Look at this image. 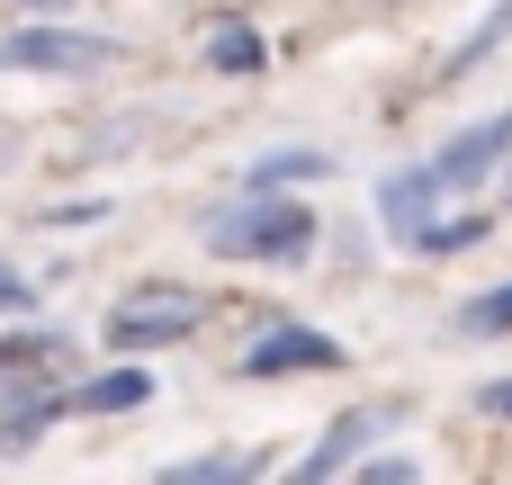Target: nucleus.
I'll use <instances>...</instances> for the list:
<instances>
[{
	"label": "nucleus",
	"instance_id": "obj_1",
	"mask_svg": "<svg viewBox=\"0 0 512 485\" xmlns=\"http://www.w3.org/2000/svg\"><path fill=\"white\" fill-rule=\"evenodd\" d=\"M198 234H207V252H225V261L297 270V261L315 252V207H306V198H234V207H216Z\"/></svg>",
	"mask_w": 512,
	"mask_h": 485
},
{
	"label": "nucleus",
	"instance_id": "obj_2",
	"mask_svg": "<svg viewBox=\"0 0 512 485\" xmlns=\"http://www.w3.org/2000/svg\"><path fill=\"white\" fill-rule=\"evenodd\" d=\"M198 315H207V297L198 288H180V279H153V288H126L117 306H108V342L135 360V351H162V342H189L198 333Z\"/></svg>",
	"mask_w": 512,
	"mask_h": 485
},
{
	"label": "nucleus",
	"instance_id": "obj_3",
	"mask_svg": "<svg viewBox=\"0 0 512 485\" xmlns=\"http://www.w3.org/2000/svg\"><path fill=\"white\" fill-rule=\"evenodd\" d=\"M117 45L108 36H81V27H18V36H0V72H54V81H81V72H99Z\"/></svg>",
	"mask_w": 512,
	"mask_h": 485
},
{
	"label": "nucleus",
	"instance_id": "obj_4",
	"mask_svg": "<svg viewBox=\"0 0 512 485\" xmlns=\"http://www.w3.org/2000/svg\"><path fill=\"white\" fill-rule=\"evenodd\" d=\"M504 162H512V108L459 126V135L432 153V180H441V189H468V180H486V171H504Z\"/></svg>",
	"mask_w": 512,
	"mask_h": 485
},
{
	"label": "nucleus",
	"instance_id": "obj_5",
	"mask_svg": "<svg viewBox=\"0 0 512 485\" xmlns=\"http://www.w3.org/2000/svg\"><path fill=\"white\" fill-rule=\"evenodd\" d=\"M315 378V369H342V342L333 333H315V324H279V333H261L252 351H243V378Z\"/></svg>",
	"mask_w": 512,
	"mask_h": 485
},
{
	"label": "nucleus",
	"instance_id": "obj_6",
	"mask_svg": "<svg viewBox=\"0 0 512 485\" xmlns=\"http://www.w3.org/2000/svg\"><path fill=\"white\" fill-rule=\"evenodd\" d=\"M306 180H333V153H315V144H279V153H261V162L243 171V198H297Z\"/></svg>",
	"mask_w": 512,
	"mask_h": 485
},
{
	"label": "nucleus",
	"instance_id": "obj_7",
	"mask_svg": "<svg viewBox=\"0 0 512 485\" xmlns=\"http://www.w3.org/2000/svg\"><path fill=\"white\" fill-rule=\"evenodd\" d=\"M396 414H405V405H378V414L360 405V414H342V423L315 441V459H306V485H333V468H351V459H360V450H369V441H378Z\"/></svg>",
	"mask_w": 512,
	"mask_h": 485
},
{
	"label": "nucleus",
	"instance_id": "obj_8",
	"mask_svg": "<svg viewBox=\"0 0 512 485\" xmlns=\"http://www.w3.org/2000/svg\"><path fill=\"white\" fill-rule=\"evenodd\" d=\"M441 198H450V189L432 180V162H414V171H396V180L378 189V216H387V225H396V234L414 243V234L432 225V207H441Z\"/></svg>",
	"mask_w": 512,
	"mask_h": 485
},
{
	"label": "nucleus",
	"instance_id": "obj_9",
	"mask_svg": "<svg viewBox=\"0 0 512 485\" xmlns=\"http://www.w3.org/2000/svg\"><path fill=\"white\" fill-rule=\"evenodd\" d=\"M270 450H207V459H180V468H153V485H261Z\"/></svg>",
	"mask_w": 512,
	"mask_h": 485
},
{
	"label": "nucleus",
	"instance_id": "obj_10",
	"mask_svg": "<svg viewBox=\"0 0 512 485\" xmlns=\"http://www.w3.org/2000/svg\"><path fill=\"white\" fill-rule=\"evenodd\" d=\"M144 396H153V369H135V360H126V369L81 378V387H72V414H135Z\"/></svg>",
	"mask_w": 512,
	"mask_h": 485
},
{
	"label": "nucleus",
	"instance_id": "obj_11",
	"mask_svg": "<svg viewBox=\"0 0 512 485\" xmlns=\"http://www.w3.org/2000/svg\"><path fill=\"white\" fill-rule=\"evenodd\" d=\"M9 396H18V405H0V450L18 459V450H36V432H45L72 396H54V387H9Z\"/></svg>",
	"mask_w": 512,
	"mask_h": 485
},
{
	"label": "nucleus",
	"instance_id": "obj_12",
	"mask_svg": "<svg viewBox=\"0 0 512 485\" xmlns=\"http://www.w3.org/2000/svg\"><path fill=\"white\" fill-rule=\"evenodd\" d=\"M504 36H512V0H486V18H477V27L450 45V63H441V72H450V81H459V72H477V63H486Z\"/></svg>",
	"mask_w": 512,
	"mask_h": 485
},
{
	"label": "nucleus",
	"instance_id": "obj_13",
	"mask_svg": "<svg viewBox=\"0 0 512 485\" xmlns=\"http://www.w3.org/2000/svg\"><path fill=\"white\" fill-rule=\"evenodd\" d=\"M486 234H495V216H432V225L414 234V252H423V261H459V252L486 243Z\"/></svg>",
	"mask_w": 512,
	"mask_h": 485
},
{
	"label": "nucleus",
	"instance_id": "obj_14",
	"mask_svg": "<svg viewBox=\"0 0 512 485\" xmlns=\"http://www.w3.org/2000/svg\"><path fill=\"white\" fill-rule=\"evenodd\" d=\"M207 63H216V72H261V27L216 18V27H207Z\"/></svg>",
	"mask_w": 512,
	"mask_h": 485
},
{
	"label": "nucleus",
	"instance_id": "obj_15",
	"mask_svg": "<svg viewBox=\"0 0 512 485\" xmlns=\"http://www.w3.org/2000/svg\"><path fill=\"white\" fill-rule=\"evenodd\" d=\"M459 333H468V342H495V333H512V279L459 306Z\"/></svg>",
	"mask_w": 512,
	"mask_h": 485
},
{
	"label": "nucleus",
	"instance_id": "obj_16",
	"mask_svg": "<svg viewBox=\"0 0 512 485\" xmlns=\"http://www.w3.org/2000/svg\"><path fill=\"white\" fill-rule=\"evenodd\" d=\"M351 485H423V468H414L405 450H378L369 468H351Z\"/></svg>",
	"mask_w": 512,
	"mask_h": 485
},
{
	"label": "nucleus",
	"instance_id": "obj_17",
	"mask_svg": "<svg viewBox=\"0 0 512 485\" xmlns=\"http://www.w3.org/2000/svg\"><path fill=\"white\" fill-rule=\"evenodd\" d=\"M108 216V198H63V207H45V225H99Z\"/></svg>",
	"mask_w": 512,
	"mask_h": 485
},
{
	"label": "nucleus",
	"instance_id": "obj_18",
	"mask_svg": "<svg viewBox=\"0 0 512 485\" xmlns=\"http://www.w3.org/2000/svg\"><path fill=\"white\" fill-rule=\"evenodd\" d=\"M477 405H486L495 423H512V378H495V387H477Z\"/></svg>",
	"mask_w": 512,
	"mask_h": 485
},
{
	"label": "nucleus",
	"instance_id": "obj_19",
	"mask_svg": "<svg viewBox=\"0 0 512 485\" xmlns=\"http://www.w3.org/2000/svg\"><path fill=\"white\" fill-rule=\"evenodd\" d=\"M9 306H27V279H18V270L0 261V315H9Z\"/></svg>",
	"mask_w": 512,
	"mask_h": 485
},
{
	"label": "nucleus",
	"instance_id": "obj_20",
	"mask_svg": "<svg viewBox=\"0 0 512 485\" xmlns=\"http://www.w3.org/2000/svg\"><path fill=\"white\" fill-rule=\"evenodd\" d=\"M27 9H45V0H27Z\"/></svg>",
	"mask_w": 512,
	"mask_h": 485
},
{
	"label": "nucleus",
	"instance_id": "obj_21",
	"mask_svg": "<svg viewBox=\"0 0 512 485\" xmlns=\"http://www.w3.org/2000/svg\"><path fill=\"white\" fill-rule=\"evenodd\" d=\"M297 485H306V477H297Z\"/></svg>",
	"mask_w": 512,
	"mask_h": 485
}]
</instances>
